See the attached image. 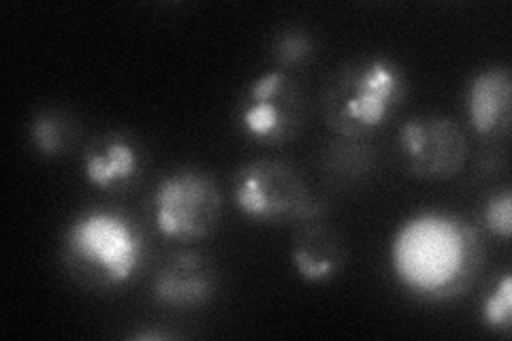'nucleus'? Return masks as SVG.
I'll return each instance as SVG.
<instances>
[{
    "label": "nucleus",
    "mask_w": 512,
    "mask_h": 341,
    "mask_svg": "<svg viewBox=\"0 0 512 341\" xmlns=\"http://www.w3.org/2000/svg\"><path fill=\"white\" fill-rule=\"evenodd\" d=\"M291 261L303 282L323 284L344 269L346 246L329 224L310 220L293 239Z\"/></svg>",
    "instance_id": "obj_9"
},
{
    "label": "nucleus",
    "mask_w": 512,
    "mask_h": 341,
    "mask_svg": "<svg viewBox=\"0 0 512 341\" xmlns=\"http://www.w3.org/2000/svg\"><path fill=\"white\" fill-rule=\"evenodd\" d=\"M480 261L483 243L472 226L438 211L406 220L391 241L395 278L425 301H448L466 292Z\"/></svg>",
    "instance_id": "obj_1"
},
{
    "label": "nucleus",
    "mask_w": 512,
    "mask_h": 341,
    "mask_svg": "<svg viewBox=\"0 0 512 341\" xmlns=\"http://www.w3.org/2000/svg\"><path fill=\"white\" fill-rule=\"evenodd\" d=\"M399 152L414 177L444 182L466 167L468 139L451 118L419 116L399 128Z\"/></svg>",
    "instance_id": "obj_7"
},
{
    "label": "nucleus",
    "mask_w": 512,
    "mask_h": 341,
    "mask_svg": "<svg viewBox=\"0 0 512 341\" xmlns=\"http://www.w3.org/2000/svg\"><path fill=\"white\" fill-rule=\"evenodd\" d=\"M222 214V194L210 175L180 169L158 182L152 194L156 231L175 241H197L210 235Z\"/></svg>",
    "instance_id": "obj_5"
},
{
    "label": "nucleus",
    "mask_w": 512,
    "mask_h": 341,
    "mask_svg": "<svg viewBox=\"0 0 512 341\" xmlns=\"http://www.w3.org/2000/svg\"><path fill=\"white\" fill-rule=\"evenodd\" d=\"M306 118V103L297 81L286 71H267L246 88L237 105L242 133L261 145L293 141Z\"/></svg>",
    "instance_id": "obj_6"
},
{
    "label": "nucleus",
    "mask_w": 512,
    "mask_h": 341,
    "mask_svg": "<svg viewBox=\"0 0 512 341\" xmlns=\"http://www.w3.org/2000/svg\"><path fill=\"white\" fill-rule=\"evenodd\" d=\"M233 199L246 218L256 222H308L323 214L310 184L280 160H252L233 177Z\"/></svg>",
    "instance_id": "obj_4"
},
{
    "label": "nucleus",
    "mask_w": 512,
    "mask_h": 341,
    "mask_svg": "<svg viewBox=\"0 0 512 341\" xmlns=\"http://www.w3.org/2000/svg\"><path fill=\"white\" fill-rule=\"evenodd\" d=\"M141 171V154L137 143L122 133H105L96 137L84 156L86 180L101 188L111 190L131 184Z\"/></svg>",
    "instance_id": "obj_11"
},
{
    "label": "nucleus",
    "mask_w": 512,
    "mask_h": 341,
    "mask_svg": "<svg viewBox=\"0 0 512 341\" xmlns=\"http://www.w3.org/2000/svg\"><path fill=\"white\" fill-rule=\"evenodd\" d=\"M216 292V273L203 256L180 252L158 267L152 280V295L160 305L199 307Z\"/></svg>",
    "instance_id": "obj_8"
},
{
    "label": "nucleus",
    "mask_w": 512,
    "mask_h": 341,
    "mask_svg": "<svg viewBox=\"0 0 512 341\" xmlns=\"http://www.w3.org/2000/svg\"><path fill=\"white\" fill-rule=\"evenodd\" d=\"M314 39L310 32L301 28H286L284 32L274 39V47H271V56H274L280 71L301 67L312 60L314 56Z\"/></svg>",
    "instance_id": "obj_13"
},
{
    "label": "nucleus",
    "mask_w": 512,
    "mask_h": 341,
    "mask_svg": "<svg viewBox=\"0 0 512 341\" xmlns=\"http://www.w3.org/2000/svg\"><path fill=\"white\" fill-rule=\"evenodd\" d=\"M135 339H169L171 333H160V331H143V333H135Z\"/></svg>",
    "instance_id": "obj_16"
},
{
    "label": "nucleus",
    "mask_w": 512,
    "mask_h": 341,
    "mask_svg": "<svg viewBox=\"0 0 512 341\" xmlns=\"http://www.w3.org/2000/svg\"><path fill=\"white\" fill-rule=\"evenodd\" d=\"M485 229L498 239H508L512 233V194L508 188L495 192L483 207Z\"/></svg>",
    "instance_id": "obj_15"
},
{
    "label": "nucleus",
    "mask_w": 512,
    "mask_h": 341,
    "mask_svg": "<svg viewBox=\"0 0 512 341\" xmlns=\"http://www.w3.org/2000/svg\"><path fill=\"white\" fill-rule=\"evenodd\" d=\"M512 109V79L508 69L478 71L466 90L468 122L478 135L500 133L508 126Z\"/></svg>",
    "instance_id": "obj_10"
},
{
    "label": "nucleus",
    "mask_w": 512,
    "mask_h": 341,
    "mask_svg": "<svg viewBox=\"0 0 512 341\" xmlns=\"http://www.w3.org/2000/svg\"><path fill=\"white\" fill-rule=\"evenodd\" d=\"M480 318L495 333H508L512 322V278L504 273L480 307Z\"/></svg>",
    "instance_id": "obj_14"
},
{
    "label": "nucleus",
    "mask_w": 512,
    "mask_h": 341,
    "mask_svg": "<svg viewBox=\"0 0 512 341\" xmlns=\"http://www.w3.org/2000/svg\"><path fill=\"white\" fill-rule=\"evenodd\" d=\"M408 92L404 69L387 56L350 60L323 90V116L333 133L367 137L387 124Z\"/></svg>",
    "instance_id": "obj_2"
},
{
    "label": "nucleus",
    "mask_w": 512,
    "mask_h": 341,
    "mask_svg": "<svg viewBox=\"0 0 512 341\" xmlns=\"http://www.w3.org/2000/svg\"><path fill=\"white\" fill-rule=\"evenodd\" d=\"M62 246L75 271L105 288L131 282L146 258L143 235L118 211H86L67 226Z\"/></svg>",
    "instance_id": "obj_3"
},
{
    "label": "nucleus",
    "mask_w": 512,
    "mask_h": 341,
    "mask_svg": "<svg viewBox=\"0 0 512 341\" xmlns=\"http://www.w3.org/2000/svg\"><path fill=\"white\" fill-rule=\"evenodd\" d=\"M73 131L67 118L56 111H43L30 124V139L43 156H60L69 148Z\"/></svg>",
    "instance_id": "obj_12"
}]
</instances>
